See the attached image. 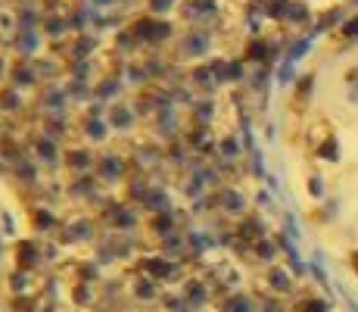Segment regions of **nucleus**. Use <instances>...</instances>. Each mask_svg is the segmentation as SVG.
Segmentation results:
<instances>
[{
  "label": "nucleus",
  "instance_id": "obj_1",
  "mask_svg": "<svg viewBox=\"0 0 358 312\" xmlns=\"http://www.w3.org/2000/svg\"><path fill=\"white\" fill-rule=\"evenodd\" d=\"M346 38H358V19H352V22H346Z\"/></svg>",
  "mask_w": 358,
  "mask_h": 312
}]
</instances>
